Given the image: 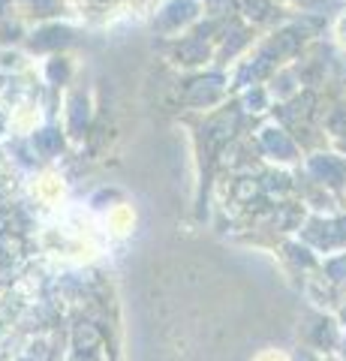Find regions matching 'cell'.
Listing matches in <instances>:
<instances>
[{
  "instance_id": "obj_1",
  "label": "cell",
  "mask_w": 346,
  "mask_h": 361,
  "mask_svg": "<svg viewBox=\"0 0 346 361\" xmlns=\"http://www.w3.org/2000/svg\"><path fill=\"white\" fill-rule=\"evenodd\" d=\"M16 253V241L9 235V211H6V196H4V187H0V280L6 274V265Z\"/></svg>"
}]
</instances>
